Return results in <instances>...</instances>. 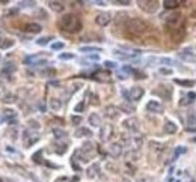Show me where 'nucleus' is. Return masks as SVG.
I'll return each mask as SVG.
<instances>
[{
  "label": "nucleus",
  "mask_w": 196,
  "mask_h": 182,
  "mask_svg": "<svg viewBox=\"0 0 196 182\" xmlns=\"http://www.w3.org/2000/svg\"><path fill=\"white\" fill-rule=\"evenodd\" d=\"M48 6H50V9L55 11V12H62L65 9V5L62 2H48Z\"/></svg>",
  "instance_id": "15"
},
{
  "label": "nucleus",
  "mask_w": 196,
  "mask_h": 182,
  "mask_svg": "<svg viewBox=\"0 0 196 182\" xmlns=\"http://www.w3.org/2000/svg\"><path fill=\"white\" fill-rule=\"evenodd\" d=\"M5 118H6L9 122H14V119L17 118V113L12 111V110H6V111H5Z\"/></svg>",
  "instance_id": "26"
},
{
  "label": "nucleus",
  "mask_w": 196,
  "mask_h": 182,
  "mask_svg": "<svg viewBox=\"0 0 196 182\" xmlns=\"http://www.w3.org/2000/svg\"><path fill=\"white\" fill-rule=\"evenodd\" d=\"M109 153L113 156V158H118L122 155V145L121 143H112L110 148H109Z\"/></svg>",
  "instance_id": "8"
},
{
  "label": "nucleus",
  "mask_w": 196,
  "mask_h": 182,
  "mask_svg": "<svg viewBox=\"0 0 196 182\" xmlns=\"http://www.w3.org/2000/svg\"><path fill=\"white\" fill-rule=\"evenodd\" d=\"M89 124L92 126H101V118L97 115V113H92V115L89 116Z\"/></svg>",
  "instance_id": "16"
},
{
  "label": "nucleus",
  "mask_w": 196,
  "mask_h": 182,
  "mask_svg": "<svg viewBox=\"0 0 196 182\" xmlns=\"http://www.w3.org/2000/svg\"><path fill=\"white\" fill-rule=\"evenodd\" d=\"M163 129H164L166 134H174V132H177V125L174 122H166Z\"/></svg>",
  "instance_id": "20"
},
{
  "label": "nucleus",
  "mask_w": 196,
  "mask_h": 182,
  "mask_svg": "<svg viewBox=\"0 0 196 182\" xmlns=\"http://www.w3.org/2000/svg\"><path fill=\"white\" fill-rule=\"evenodd\" d=\"M151 148H153V149L155 148V151H161V149H163V146H161L160 143H151Z\"/></svg>",
  "instance_id": "39"
},
{
  "label": "nucleus",
  "mask_w": 196,
  "mask_h": 182,
  "mask_svg": "<svg viewBox=\"0 0 196 182\" xmlns=\"http://www.w3.org/2000/svg\"><path fill=\"white\" fill-rule=\"evenodd\" d=\"M71 122L74 124V125H79V124L82 122V118H80V116H72V118H71Z\"/></svg>",
  "instance_id": "35"
},
{
  "label": "nucleus",
  "mask_w": 196,
  "mask_h": 182,
  "mask_svg": "<svg viewBox=\"0 0 196 182\" xmlns=\"http://www.w3.org/2000/svg\"><path fill=\"white\" fill-rule=\"evenodd\" d=\"M83 108H85V102H83V101H82V102H79V104L76 105V111H77V113H80Z\"/></svg>",
  "instance_id": "37"
},
{
  "label": "nucleus",
  "mask_w": 196,
  "mask_h": 182,
  "mask_svg": "<svg viewBox=\"0 0 196 182\" xmlns=\"http://www.w3.org/2000/svg\"><path fill=\"white\" fill-rule=\"evenodd\" d=\"M59 27L63 30V32H68V33H77L82 30L83 24L77 15L74 14H68V15H63L60 20H59Z\"/></svg>",
  "instance_id": "1"
},
{
  "label": "nucleus",
  "mask_w": 196,
  "mask_h": 182,
  "mask_svg": "<svg viewBox=\"0 0 196 182\" xmlns=\"http://www.w3.org/2000/svg\"><path fill=\"white\" fill-rule=\"evenodd\" d=\"M177 84H181V86H186V87H193L195 86V81L193 80H175Z\"/></svg>",
  "instance_id": "24"
},
{
  "label": "nucleus",
  "mask_w": 196,
  "mask_h": 182,
  "mask_svg": "<svg viewBox=\"0 0 196 182\" xmlns=\"http://www.w3.org/2000/svg\"><path fill=\"white\" fill-rule=\"evenodd\" d=\"M190 124H196V111L192 113V118H190Z\"/></svg>",
  "instance_id": "42"
},
{
  "label": "nucleus",
  "mask_w": 196,
  "mask_h": 182,
  "mask_svg": "<svg viewBox=\"0 0 196 182\" xmlns=\"http://www.w3.org/2000/svg\"><path fill=\"white\" fill-rule=\"evenodd\" d=\"M181 2H178V0H164L163 2V6L166 9H174V8H178Z\"/></svg>",
  "instance_id": "19"
},
{
  "label": "nucleus",
  "mask_w": 196,
  "mask_h": 182,
  "mask_svg": "<svg viewBox=\"0 0 196 182\" xmlns=\"http://www.w3.org/2000/svg\"><path fill=\"white\" fill-rule=\"evenodd\" d=\"M195 98H196V95H195L193 92H192V94H187V95L180 101V105H183V107H184V105H189V104H192V102L195 101Z\"/></svg>",
  "instance_id": "17"
},
{
  "label": "nucleus",
  "mask_w": 196,
  "mask_h": 182,
  "mask_svg": "<svg viewBox=\"0 0 196 182\" xmlns=\"http://www.w3.org/2000/svg\"><path fill=\"white\" fill-rule=\"evenodd\" d=\"M60 60H69V59H74V54H71V53H63L59 56Z\"/></svg>",
  "instance_id": "31"
},
{
  "label": "nucleus",
  "mask_w": 196,
  "mask_h": 182,
  "mask_svg": "<svg viewBox=\"0 0 196 182\" xmlns=\"http://www.w3.org/2000/svg\"><path fill=\"white\" fill-rule=\"evenodd\" d=\"M74 135H76V137H92V131L89 128H83L82 126V128L76 129Z\"/></svg>",
  "instance_id": "12"
},
{
  "label": "nucleus",
  "mask_w": 196,
  "mask_h": 182,
  "mask_svg": "<svg viewBox=\"0 0 196 182\" xmlns=\"http://www.w3.org/2000/svg\"><path fill=\"white\" fill-rule=\"evenodd\" d=\"M50 39H52L50 36H45V38H41V39H38V44H39V45H45V44H47L48 41H50Z\"/></svg>",
  "instance_id": "34"
},
{
  "label": "nucleus",
  "mask_w": 196,
  "mask_h": 182,
  "mask_svg": "<svg viewBox=\"0 0 196 182\" xmlns=\"http://www.w3.org/2000/svg\"><path fill=\"white\" fill-rule=\"evenodd\" d=\"M124 126H125L127 129H130L131 132H136V131L139 129V121L134 119V118H130V119L124 121Z\"/></svg>",
  "instance_id": "7"
},
{
  "label": "nucleus",
  "mask_w": 196,
  "mask_h": 182,
  "mask_svg": "<svg viewBox=\"0 0 196 182\" xmlns=\"http://www.w3.org/2000/svg\"><path fill=\"white\" fill-rule=\"evenodd\" d=\"M146 108H148V111H151V113H163V105L158 101H150L148 104H146Z\"/></svg>",
  "instance_id": "9"
},
{
  "label": "nucleus",
  "mask_w": 196,
  "mask_h": 182,
  "mask_svg": "<svg viewBox=\"0 0 196 182\" xmlns=\"http://www.w3.org/2000/svg\"><path fill=\"white\" fill-rule=\"evenodd\" d=\"M139 182H153V179H150V178H143V179H140Z\"/></svg>",
  "instance_id": "44"
},
{
  "label": "nucleus",
  "mask_w": 196,
  "mask_h": 182,
  "mask_svg": "<svg viewBox=\"0 0 196 182\" xmlns=\"http://www.w3.org/2000/svg\"><path fill=\"white\" fill-rule=\"evenodd\" d=\"M14 45V41L12 39H0V48L2 50H8Z\"/></svg>",
  "instance_id": "21"
},
{
  "label": "nucleus",
  "mask_w": 196,
  "mask_h": 182,
  "mask_svg": "<svg viewBox=\"0 0 196 182\" xmlns=\"http://www.w3.org/2000/svg\"><path fill=\"white\" fill-rule=\"evenodd\" d=\"M106 66H109V68H115L116 65H115L113 62H106Z\"/></svg>",
  "instance_id": "43"
},
{
  "label": "nucleus",
  "mask_w": 196,
  "mask_h": 182,
  "mask_svg": "<svg viewBox=\"0 0 196 182\" xmlns=\"http://www.w3.org/2000/svg\"><path fill=\"white\" fill-rule=\"evenodd\" d=\"M56 152H57V153H60V155H62V153H65V152H66V143H62V145H59V143H57V145H56Z\"/></svg>",
  "instance_id": "27"
},
{
  "label": "nucleus",
  "mask_w": 196,
  "mask_h": 182,
  "mask_svg": "<svg viewBox=\"0 0 196 182\" xmlns=\"http://www.w3.org/2000/svg\"><path fill=\"white\" fill-rule=\"evenodd\" d=\"M160 74H163V75H170V74H172V69H166V68H161V69H160Z\"/></svg>",
  "instance_id": "36"
},
{
  "label": "nucleus",
  "mask_w": 196,
  "mask_h": 182,
  "mask_svg": "<svg viewBox=\"0 0 196 182\" xmlns=\"http://www.w3.org/2000/svg\"><path fill=\"white\" fill-rule=\"evenodd\" d=\"M106 116L109 118V119H115V118H118V108L116 107H113V105H109V107H106Z\"/></svg>",
  "instance_id": "14"
},
{
  "label": "nucleus",
  "mask_w": 196,
  "mask_h": 182,
  "mask_svg": "<svg viewBox=\"0 0 196 182\" xmlns=\"http://www.w3.org/2000/svg\"><path fill=\"white\" fill-rule=\"evenodd\" d=\"M80 50L83 53H86V51H97V53H100L101 51V48H98V47H82Z\"/></svg>",
  "instance_id": "30"
},
{
  "label": "nucleus",
  "mask_w": 196,
  "mask_h": 182,
  "mask_svg": "<svg viewBox=\"0 0 196 182\" xmlns=\"http://www.w3.org/2000/svg\"><path fill=\"white\" fill-rule=\"evenodd\" d=\"M192 15H193V17H195V18H196V9H195V11H193V14H192Z\"/></svg>",
  "instance_id": "45"
},
{
  "label": "nucleus",
  "mask_w": 196,
  "mask_h": 182,
  "mask_svg": "<svg viewBox=\"0 0 196 182\" xmlns=\"http://www.w3.org/2000/svg\"><path fill=\"white\" fill-rule=\"evenodd\" d=\"M14 69H15V66H14L12 63H8V66L5 68V71H9V72H11V71H14Z\"/></svg>",
  "instance_id": "40"
},
{
  "label": "nucleus",
  "mask_w": 196,
  "mask_h": 182,
  "mask_svg": "<svg viewBox=\"0 0 196 182\" xmlns=\"http://www.w3.org/2000/svg\"><path fill=\"white\" fill-rule=\"evenodd\" d=\"M127 29L131 33H134V35H142L145 32H148L150 26L146 24L143 20H140V18H130L127 21Z\"/></svg>",
  "instance_id": "2"
},
{
  "label": "nucleus",
  "mask_w": 196,
  "mask_h": 182,
  "mask_svg": "<svg viewBox=\"0 0 196 182\" xmlns=\"http://www.w3.org/2000/svg\"><path fill=\"white\" fill-rule=\"evenodd\" d=\"M52 48H53V50H62V48H63V42H55V44L52 45Z\"/></svg>",
  "instance_id": "33"
},
{
  "label": "nucleus",
  "mask_w": 196,
  "mask_h": 182,
  "mask_svg": "<svg viewBox=\"0 0 196 182\" xmlns=\"http://www.w3.org/2000/svg\"><path fill=\"white\" fill-rule=\"evenodd\" d=\"M39 74H41L42 77H55V75H56V71L53 69V68H47V69H42Z\"/></svg>",
  "instance_id": "23"
},
{
  "label": "nucleus",
  "mask_w": 196,
  "mask_h": 182,
  "mask_svg": "<svg viewBox=\"0 0 196 182\" xmlns=\"http://www.w3.org/2000/svg\"><path fill=\"white\" fill-rule=\"evenodd\" d=\"M110 14H100V15H97V18H95V23L98 26H101V27H104V26H107L109 23H110Z\"/></svg>",
  "instance_id": "6"
},
{
  "label": "nucleus",
  "mask_w": 196,
  "mask_h": 182,
  "mask_svg": "<svg viewBox=\"0 0 196 182\" xmlns=\"http://www.w3.org/2000/svg\"><path fill=\"white\" fill-rule=\"evenodd\" d=\"M139 8L148 14H154L158 9V2H155V0H140Z\"/></svg>",
  "instance_id": "4"
},
{
  "label": "nucleus",
  "mask_w": 196,
  "mask_h": 182,
  "mask_svg": "<svg viewBox=\"0 0 196 182\" xmlns=\"http://www.w3.org/2000/svg\"><path fill=\"white\" fill-rule=\"evenodd\" d=\"M97 170H98V166H97V164H94L92 167H89V169H88V176H89V178H94V176H95V173H97Z\"/></svg>",
  "instance_id": "29"
},
{
  "label": "nucleus",
  "mask_w": 196,
  "mask_h": 182,
  "mask_svg": "<svg viewBox=\"0 0 196 182\" xmlns=\"http://www.w3.org/2000/svg\"><path fill=\"white\" fill-rule=\"evenodd\" d=\"M119 108H121V110H124L125 113H133V111H134V107H133V105H130L128 102H122Z\"/></svg>",
  "instance_id": "25"
},
{
  "label": "nucleus",
  "mask_w": 196,
  "mask_h": 182,
  "mask_svg": "<svg viewBox=\"0 0 196 182\" xmlns=\"http://www.w3.org/2000/svg\"><path fill=\"white\" fill-rule=\"evenodd\" d=\"M166 26L170 29V32L175 30V29H180V27H184V18L181 14H170L166 17Z\"/></svg>",
  "instance_id": "3"
},
{
  "label": "nucleus",
  "mask_w": 196,
  "mask_h": 182,
  "mask_svg": "<svg viewBox=\"0 0 196 182\" xmlns=\"http://www.w3.org/2000/svg\"><path fill=\"white\" fill-rule=\"evenodd\" d=\"M41 26L39 24H36V23H29V24L26 26V30L29 32V33H39L41 32Z\"/></svg>",
  "instance_id": "18"
},
{
  "label": "nucleus",
  "mask_w": 196,
  "mask_h": 182,
  "mask_svg": "<svg viewBox=\"0 0 196 182\" xmlns=\"http://www.w3.org/2000/svg\"><path fill=\"white\" fill-rule=\"evenodd\" d=\"M92 77H94L95 80H98V81H110L109 72H104V71H98V72H95Z\"/></svg>",
  "instance_id": "13"
},
{
  "label": "nucleus",
  "mask_w": 196,
  "mask_h": 182,
  "mask_svg": "<svg viewBox=\"0 0 196 182\" xmlns=\"http://www.w3.org/2000/svg\"><path fill=\"white\" fill-rule=\"evenodd\" d=\"M112 132H113V128H112L110 125H104V126L101 128V132H100V137H101V140H103V142L109 140V139L112 137Z\"/></svg>",
  "instance_id": "10"
},
{
  "label": "nucleus",
  "mask_w": 196,
  "mask_h": 182,
  "mask_svg": "<svg viewBox=\"0 0 196 182\" xmlns=\"http://www.w3.org/2000/svg\"><path fill=\"white\" fill-rule=\"evenodd\" d=\"M170 35H172V39L175 42H181L183 38H184V35H186V30H184V27H180V29L172 30V32H170Z\"/></svg>",
  "instance_id": "11"
},
{
  "label": "nucleus",
  "mask_w": 196,
  "mask_h": 182,
  "mask_svg": "<svg viewBox=\"0 0 196 182\" xmlns=\"http://www.w3.org/2000/svg\"><path fill=\"white\" fill-rule=\"evenodd\" d=\"M180 57L184 59L186 62H192V63H196V56L195 54H187V53H180Z\"/></svg>",
  "instance_id": "22"
},
{
  "label": "nucleus",
  "mask_w": 196,
  "mask_h": 182,
  "mask_svg": "<svg viewBox=\"0 0 196 182\" xmlns=\"http://www.w3.org/2000/svg\"><path fill=\"white\" fill-rule=\"evenodd\" d=\"M60 105H62V104H60L59 99H52V101H50V107H52L53 110H59Z\"/></svg>",
  "instance_id": "28"
},
{
  "label": "nucleus",
  "mask_w": 196,
  "mask_h": 182,
  "mask_svg": "<svg viewBox=\"0 0 196 182\" xmlns=\"http://www.w3.org/2000/svg\"><path fill=\"white\" fill-rule=\"evenodd\" d=\"M20 5L24 6V8H27V6H33V2H21Z\"/></svg>",
  "instance_id": "41"
},
{
  "label": "nucleus",
  "mask_w": 196,
  "mask_h": 182,
  "mask_svg": "<svg viewBox=\"0 0 196 182\" xmlns=\"http://www.w3.org/2000/svg\"><path fill=\"white\" fill-rule=\"evenodd\" d=\"M55 135L57 139H63V137H66V132H63L62 129H55Z\"/></svg>",
  "instance_id": "32"
},
{
  "label": "nucleus",
  "mask_w": 196,
  "mask_h": 182,
  "mask_svg": "<svg viewBox=\"0 0 196 182\" xmlns=\"http://www.w3.org/2000/svg\"><path fill=\"white\" fill-rule=\"evenodd\" d=\"M131 101H139L142 96H143V89L142 87H131L130 89V92H128V95H127Z\"/></svg>",
  "instance_id": "5"
},
{
  "label": "nucleus",
  "mask_w": 196,
  "mask_h": 182,
  "mask_svg": "<svg viewBox=\"0 0 196 182\" xmlns=\"http://www.w3.org/2000/svg\"><path fill=\"white\" fill-rule=\"evenodd\" d=\"M116 5H121V6H127V5H130V2L128 0H118V2H115Z\"/></svg>",
  "instance_id": "38"
}]
</instances>
